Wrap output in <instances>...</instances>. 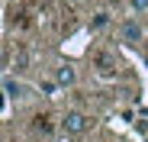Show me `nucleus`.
<instances>
[{
	"label": "nucleus",
	"instance_id": "nucleus-1",
	"mask_svg": "<svg viewBox=\"0 0 148 142\" xmlns=\"http://www.w3.org/2000/svg\"><path fill=\"white\" fill-rule=\"evenodd\" d=\"M87 126H90V123H87V116H84V113H77V110L64 113V120H61V129H64L68 136H81Z\"/></svg>",
	"mask_w": 148,
	"mask_h": 142
},
{
	"label": "nucleus",
	"instance_id": "nucleus-2",
	"mask_svg": "<svg viewBox=\"0 0 148 142\" xmlns=\"http://www.w3.org/2000/svg\"><path fill=\"white\" fill-rule=\"evenodd\" d=\"M119 39L126 42V45H138L142 42V26L135 19H122L119 23Z\"/></svg>",
	"mask_w": 148,
	"mask_h": 142
},
{
	"label": "nucleus",
	"instance_id": "nucleus-3",
	"mask_svg": "<svg viewBox=\"0 0 148 142\" xmlns=\"http://www.w3.org/2000/svg\"><path fill=\"white\" fill-rule=\"evenodd\" d=\"M55 81H58L61 87H71L74 81H77V74H74V68H71V65H61V68H58V74H55Z\"/></svg>",
	"mask_w": 148,
	"mask_h": 142
},
{
	"label": "nucleus",
	"instance_id": "nucleus-4",
	"mask_svg": "<svg viewBox=\"0 0 148 142\" xmlns=\"http://www.w3.org/2000/svg\"><path fill=\"white\" fill-rule=\"evenodd\" d=\"M3 90H7L10 100H16V97H23V90H26V87H23L19 81H13V78H3Z\"/></svg>",
	"mask_w": 148,
	"mask_h": 142
},
{
	"label": "nucleus",
	"instance_id": "nucleus-5",
	"mask_svg": "<svg viewBox=\"0 0 148 142\" xmlns=\"http://www.w3.org/2000/svg\"><path fill=\"white\" fill-rule=\"evenodd\" d=\"M36 132H42V136H52V132H55V123L48 120V116H36Z\"/></svg>",
	"mask_w": 148,
	"mask_h": 142
},
{
	"label": "nucleus",
	"instance_id": "nucleus-6",
	"mask_svg": "<svg viewBox=\"0 0 148 142\" xmlns=\"http://www.w3.org/2000/svg\"><path fill=\"white\" fill-rule=\"evenodd\" d=\"M106 23H110V16H106V13H97V16H93V23H90V29H103Z\"/></svg>",
	"mask_w": 148,
	"mask_h": 142
},
{
	"label": "nucleus",
	"instance_id": "nucleus-7",
	"mask_svg": "<svg viewBox=\"0 0 148 142\" xmlns=\"http://www.w3.org/2000/svg\"><path fill=\"white\" fill-rule=\"evenodd\" d=\"M39 87H42L45 94H55V90H58V81H39Z\"/></svg>",
	"mask_w": 148,
	"mask_h": 142
},
{
	"label": "nucleus",
	"instance_id": "nucleus-8",
	"mask_svg": "<svg viewBox=\"0 0 148 142\" xmlns=\"http://www.w3.org/2000/svg\"><path fill=\"white\" fill-rule=\"evenodd\" d=\"M132 3V10H138V13H148V0H129Z\"/></svg>",
	"mask_w": 148,
	"mask_h": 142
}]
</instances>
